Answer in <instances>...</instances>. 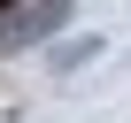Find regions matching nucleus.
I'll return each mask as SVG.
<instances>
[{"label":"nucleus","instance_id":"f257e3e1","mask_svg":"<svg viewBox=\"0 0 131 123\" xmlns=\"http://www.w3.org/2000/svg\"><path fill=\"white\" fill-rule=\"evenodd\" d=\"M62 23H70V0H39V8H23V16L0 23V54H8V46H31V39L62 31Z\"/></svg>","mask_w":131,"mask_h":123}]
</instances>
